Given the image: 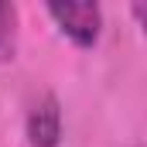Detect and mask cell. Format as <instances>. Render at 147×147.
Masks as SVG:
<instances>
[{"label":"cell","instance_id":"2","mask_svg":"<svg viewBox=\"0 0 147 147\" xmlns=\"http://www.w3.org/2000/svg\"><path fill=\"white\" fill-rule=\"evenodd\" d=\"M28 137L34 147H55L62 137V113L51 96H45L28 116Z\"/></svg>","mask_w":147,"mask_h":147},{"label":"cell","instance_id":"3","mask_svg":"<svg viewBox=\"0 0 147 147\" xmlns=\"http://www.w3.org/2000/svg\"><path fill=\"white\" fill-rule=\"evenodd\" d=\"M17 51V10L14 3H0V62H10Z\"/></svg>","mask_w":147,"mask_h":147},{"label":"cell","instance_id":"1","mask_svg":"<svg viewBox=\"0 0 147 147\" xmlns=\"http://www.w3.org/2000/svg\"><path fill=\"white\" fill-rule=\"evenodd\" d=\"M48 14L62 28V34H69L79 48H89L99 41L103 10L96 3H48Z\"/></svg>","mask_w":147,"mask_h":147}]
</instances>
